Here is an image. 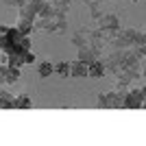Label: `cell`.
I'll use <instances>...</instances> for the list:
<instances>
[{"mask_svg":"<svg viewBox=\"0 0 146 146\" xmlns=\"http://www.w3.org/2000/svg\"><path fill=\"white\" fill-rule=\"evenodd\" d=\"M76 59L85 61V63H92V61H96V59H98V50H94L92 46H81L79 57H76Z\"/></svg>","mask_w":146,"mask_h":146,"instance_id":"obj_6","label":"cell"},{"mask_svg":"<svg viewBox=\"0 0 146 146\" xmlns=\"http://www.w3.org/2000/svg\"><path fill=\"white\" fill-rule=\"evenodd\" d=\"M20 79V68H13V66H7V72H5V85H11Z\"/></svg>","mask_w":146,"mask_h":146,"instance_id":"obj_8","label":"cell"},{"mask_svg":"<svg viewBox=\"0 0 146 146\" xmlns=\"http://www.w3.org/2000/svg\"><path fill=\"white\" fill-rule=\"evenodd\" d=\"M122 98H124V94L118 92V90L100 94L98 96V107H105V109H109V107H122Z\"/></svg>","mask_w":146,"mask_h":146,"instance_id":"obj_3","label":"cell"},{"mask_svg":"<svg viewBox=\"0 0 146 146\" xmlns=\"http://www.w3.org/2000/svg\"><path fill=\"white\" fill-rule=\"evenodd\" d=\"M33 61H35V55L31 50L22 52V55H9V66H13V68H22L24 63H33Z\"/></svg>","mask_w":146,"mask_h":146,"instance_id":"obj_4","label":"cell"},{"mask_svg":"<svg viewBox=\"0 0 146 146\" xmlns=\"http://www.w3.org/2000/svg\"><path fill=\"white\" fill-rule=\"evenodd\" d=\"M13 107V96L7 90H0V109H11Z\"/></svg>","mask_w":146,"mask_h":146,"instance_id":"obj_9","label":"cell"},{"mask_svg":"<svg viewBox=\"0 0 146 146\" xmlns=\"http://www.w3.org/2000/svg\"><path fill=\"white\" fill-rule=\"evenodd\" d=\"M105 72H107V70H105V63H103L100 59H96V61H92V63H87V76L100 79Z\"/></svg>","mask_w":146,"mask_h":146,"instance_id":"obj_5","label":"cell"},{"mask_svg":"<svg viewBox=\"0 0 146 146\" xmlns=\"http://www.w3.org/2000/svg\"><path fill=\"white\" fill-rule=\"evenodd\" d=\"M122 107L127 109H144V85H140V90H129L122 98Z\"/></svg>","mask_w":146,"mask_h":146,"instance_id":"obj_2","label":"cell"},{"mask_svg":"<svg viewBox=\"0 0 146 146\" xmlns=\"http://www.w3.org/2000/svg\"><path fill=\"white\" fill-rule=\"evenodd\" d=\"M31 105H33L31 98L24 96V94H22V96H13V107H15V109H29Z\"/></svg>","mask_w":146,"mask_h":146,"instance_id":"obj_10","label":"cell"},{"mask_svg":"<svg viewBox=\"0 0 146 146\" xmlns=\"http://www.w3.org/2000/svg\"><path fill=\"white\" fill-rule=\"evenodd\" d=\"M31 50V39L29 35H24L18 26L13 29H7V33L0 37V52H7V55H22Z\"/></svg>","mask_w":146,"mask_h":146,"instance_id":"obj_1","label":"cell"},{"mask_svg":"<svg viewBox=\"0 0 146 146\" xmlns=\"http://www.w3.org/2000/svg\"><path fill=\"white\" fill-rule=\"evenodd\" d=\"M83 2H85V5H90V2H100V0H83Z\"/></svg>","mask_w":146,"mask_h":146,"instance_id":"obj_14","label":"cell"},{"mask_svg":"<svg viewBox=\"0 0 146 146\" xmlns=\"http://www.w3.org/2000/svg\"><path fill=\"white\" fill-rule=\"evenodd\" d=\"M24 2H26V0H5V5H9V7H18V9L24 5Z\"/></svg>","mask_w":146,"mask_h":146,"instance_id":"obj_13","label":"cell"},{"mask_svg":"<svg viewBox=\"0 0 146 146\" xmlns=\"http://www.w3.org/2000/svg\"><path fill=\"white\" fill-rule=\"evenodd\" d=\"M52 72L61 74V76H70V63H66V61H61V63L52 66Z\"/></svg>","mask_w":146,"mask_h":146,"instance_id":"obj_11","label":"cell"},{"mask_svg":"<svg viewBox=\"0 0 146 146\" xmlns=\"http://www.w3.org/2000/svg\"><path fill=\"white\" fill-rule=\"evenodd\" d=\"M70 76H87V63L85 61H70Z\"/></svg>","mask_w":146,"mask_h":146,"instance_id":"obj_7","label":"cell"},{"mask_svg":"<svg viewBox=\"0 0 146 146\" xmlns=\"http://www.w3.org/2000/svg\"><path fill=\"white\" fill-rule=\"evenodd\" d=\"M37 72H39V76H42V79L50 76V74H52V63H48V61L39 63V70H37Z\"/></svg>","mask_w":146,"mask_h":146,"instance_id":"obj_12","label":"cell"},{"mask_svg":"<svg viewBox=\"0 0 146 146\" xmlns=\"http://www.w3.org/2000/svg\"><path fill=\"white\" fill-rule=\"evenodd\" d=\"M133 2H137V0H133Z\"/></svg>","mask_w":146,"mask_h":146,"instance_id":"obj_15","label":"cell"}]
</instances>
